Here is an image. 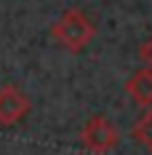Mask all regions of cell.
<instances>
[{
  "label": "cell",
  "mask_w": 152,
  "mask_h": 155,
  "mask_svg": "<svg viewBox=\"0 0 152 155\" xmlns=\"http://www.w3.org/2000/svg\"><path fill=\"white\" fill-rule=\"evenodd\" d=\"M125 91L131 94V99L141 107H152V67L136 70L134 75L125 80Z\"/></svg>",
  "instance_id": "4"
},
{
  "label": "cell",
  "mask_w": 152,
  "mask_h": 155,
  "mask_svg": "<svg viewBox=\"0 0 152 155\" xmlns=\"http://www.w3.org/2000/svg\"><path fill=\"white\" fill-rule=\"evenodd\" d=\"M51 35H53V40H56L59 46H64L67 51H80V48H86L91 43L93 24L88 21V16L83 14V11L67 8V11L53 21Z\"/></svg>",
  "instance_id": "1"
},
{
  "label": "cell",
  "mask_w": 152,
  "mask_h": 155,
  "mask_svg": "<svg viewBox=\"0 0 152 155\" xmlns=\"http://www.w3.org/2000/svg\"><path fill=\"white\" fill-rule=\"evenodd\" d=\"M30 112L27 94L16 86H0V126H16Z\"/></svg>",
  "instance_id": "3"
},
{
  "label": "cell",
  "mask_w": 152,
  "mask_h": 155,
  "mask_svg": "<svg viewBox=\"0 0 152 155\" xmlns=\"http://www.w3.org/2000/svg\"><path fill=\"white\" fill-rule=\"evenodd\" d=\"M134 139L139 144H144L147 150H152V107H147L141 115H139V120L134 123Z\"/></svg>",
  "instance_id": "5"
},
{
  "label": "cell",
  "mask_w": 152,
  "mask_h": 155,
  "mask_svg": "<svg viewBox=\"0 0 152 155\" xmlns=\"http://www.w3.org/2000/svg\"><path fill=\"white\" fill-rule=\"evenodd\" d=\"M80 142H83L86 150L104 155V153H109V150L118 144V128L109 123L104 115H93L91 120L83 126V131H80Z\"/></svg>",
  "instance_id": "2"
},
{
  "label": "cell",
  "mask_w": 152,
  "mask_h": 155,
  "mask_svg": "<svg viewBox=\"0 0 152 155\" xmlns=\"http://www.w3.org/2000/svg\"><path fill=\"white\" fill-rule=\"evenodd\" d=\"M139 56H141V62L147 64V67H152V38H147V40L139 46Z\"/></svg>",
  "instance_id": "6"
}]
</instances>
